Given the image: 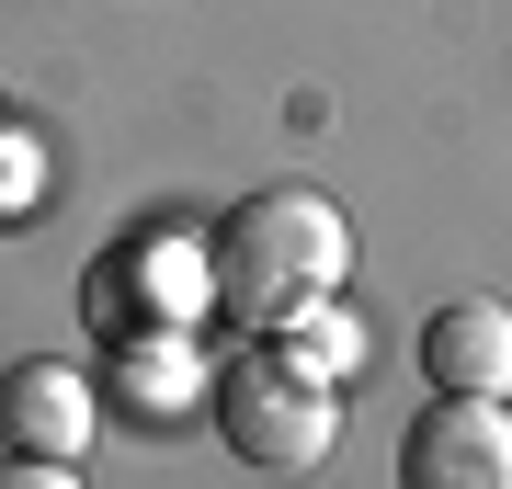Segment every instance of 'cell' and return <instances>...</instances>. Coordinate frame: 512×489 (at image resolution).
<instances>
[{"instance_id": "6da1fadb", "label": "cell", "mask_w": 512, "mask_h": 489, "mask_svg": "<svg viewBox=\"0 0 512 489\" xmlns=\"http://www.w3.org/2000/svg\"><path fill=\"white\" fill-rule=\"evenodd\" d=\"M342 273H353V228L308 182H262L205 228V296L239 330H296L308 308L342 296Z\"/></svg>"}, {"instance_id": "7a4b0ae2", "label": "cell", "mask_w": 512, "mask_h": 489, "mask_svg": "<svg viewBox=\"0 0 512 489\" xmlns=\"http://www.w3.org/2000/svg\"><path fill=\"white\" fill-rule=\"evenodd\" d=\"M205 410H217V444L239 455V467H262V478H308V467H330V444H342L330 376L296 364L274 330H251V342L205 376Z\"/></svg>"}, {"instance_id": "3957f363", "label": "cell", "mask_w": 512, "mask_h": 489, "mask_svg": "<svg viewBox=\"0 0 512 489\" xmlns=\"http://www.w3.org/2000/svg\"><path fill=\"white\" fill-rule=\"evenodd\" d=\"M205 308V251L183 239H126V251L92 262V285H80V319L103 330V342H126V330H183Z\"/></svg>"}, {"instance_id": "277c9868", "label": "cell", "mask_w": 512, "mask_h": 489, "mask_svg": "<svg viewBox=\"0 0 512 489\" xmlns=\"http://www.w3.org/2000/svg\"><path fill=\"white\" fill-rule=\"evenodd\" d=\"M399 489H512V399H433L399 433Z\"/></svg>"}, {"instance_id": "5b68a950", "label": "cell", "mask_w": 512, "mask_h": 489, "mask_svg": "<svg viewBox=\"0 0 512 489\" xmlns=\"http://www.w3.org/2000/svg\"><path fill=\"white\" fill-rule=\"evenodd\" d=\"M92 433H103V399H92L80 364H57V353L0 364V455H57V467H80Z\"/></svg>"}, {"instance_id": "8992f818", "label": "cell", "mask_w": 512, "mask_h": 489, "mask_svg": "<svg viewBox=\"0 0 512 489\" xmlns=\"http://www.w3.org/2000/svg\"><path fill=\"white\" fill-rule=\"evenodd\" d=\"M421 376L433 399H512V308L501 296H456L421 319Z\"/></svg>"}, {"instance_id": "52a82bcc", "label": "cell", "mask_w": 512, "mask_h": 489, "mask_svg": "<svg viewBox=\"0 0 512 489\" xmlns=\"http://www.w3.org/2000/svg\"><path fill=\"white\" fill-rule=\"evenodd\" d=\"M114 376L137 387V410H183V399H205L183 330H126V342H114Z\"/></svg>"}, {"instance_id": "ba28073f", "label": "cell", "mask_w": 512, "mask_h": 489, "mask_svg": "<svg viewBox=\"0 0 512 489\" xmlns=\"http://www.w3.org/2000/svg\"><path fill=\"white\" fill-rule=\"evenodd\" d=\"M274 342H285L296 364H319V376H342V364H353V330L330 319V308H308V319H296V330H274Z\"/></svg>"}, {"instance_id": "9c48e42d", "label": "cell", "mask_w": 512, "mask_h": 489, "mask_svg": "<svg viewBox=\"0 0 512 489\" xmlns=\"http://www.w3.org/2000/svg\"><path fill=\"white\" fill-rule=\"evenodd\" d=\"M0 489H80V467H57V455H0Z\"/></svg>"}]
</instances>
